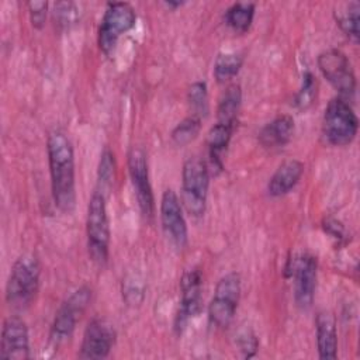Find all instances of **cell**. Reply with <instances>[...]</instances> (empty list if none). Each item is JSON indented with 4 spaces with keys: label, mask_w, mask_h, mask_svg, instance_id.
I'll use <instances>...</instances> for the list:
<instances>
[{
    "label": "cell",
    "mask_w": 360,
    "mask_h": 360,
    "mask_svg": "<svg viewBox=\"0 0 360 360\" xmlns=\"http://www.w3.org/2000/svg\"><path fill=\"white\" fill-rule=\"evenodd\" d=\"M117 332L114 326L101 318L91 319L84 332L79 350V357L86 360H101L108 357L115 345Z\"/></svg>",
    "instance_id": "8fae6325"
},
{
    "label": "cell",
    "mask_w": 360,
    "mask_h": 360,
    "mask_svg": "<svg viewBox=\"0 0 360 360\" xmlns=\"http://www.w3.org/2000/svg\"><path fill=\"white\" fill-rule=\"evenodd\" d=\"M304 173V163L297 159L284 160L269 179L267 193L271 197H281L290 193L300 181Z\"/></svg>",
    "instance_id": "ac0fdd59"
},
{
    "label": "cell",
    "mask_w": 360,
    "mask_h": 360,
    "mask_svg": "<svg viewBox=\"0 0 360 360\" xmlns=\"http://www.w3.org/2000/svg\"><path fill=\"white\" fill-rule=\"evenodd\" d=\"M359 118L347 100L333 97L323 112L322 134L328 143L333 146H346L357 135Z\"/></svg>",
    "instance_id": "5b68a950"
},
{
    "label": "cell",
    "mask_w": 360,
    "mask_h": 360,
    "mask_svg": "<svg viewBox=\"0 0 360 360\" xmlns=\"http://www.w3.org/2000/svg\"><path fill=\"white\" fill-rule=\"evenodd\" d=\"M98 184H100V191L104 193L105 188L111 187L115 179V158L114 153L105 148L100 156L98 162Z\"/></svg>",
    "instance_id": "4316f807"
},
{
    "label": "cell",
    "mask_w": 360,
    "mask_h": 360,
    "mask_svg": "<svg viewBox=\"0 0 360 360\" xmlns=\"http://www.w3.org/2000/svg\"><path fill=\"white\" fill-rule=\"evenodd\" d=\"M27 7H28L30 21H31L32 27L37 30H41L45 25L48 3L46 1H28Z\"/></svg>",
    "instance_id": "f1b7e54d"
},
{
    "label": "cell",
    "mask_w": 360,
    "mask_h": 360,
    "mask_svg": "<svg viewBox=\"0 0 360 360\" xmlns=\"http://www.w3.org/2000/svg\"><path fill=\"white\" fill-rule=\"evenodd\" d=\"M30 357L28 326L18 315H10L3 321L0 336V359L27 360Z\"/></svg>",
    "instance_id": "9a60e30c"
},
{
    "label": "cell",
    "mask_w": 360,
    "mask_h": 360,
    "mask_svg": "<svg viewBox=\"0 0 360 360\" xmlns=\"http://www.w3.org/2000/svg\"><path fill=\"white\" fill-rule=\"evenodd\" d=\"M181 4H183V1H172V0H169V1H165V6H167V7H172V8L180 7Z\"/></svg>",
    "instance_id": "1f68e13d"
},
{
    "label": "cell",
    "mask_w": 360,
    "mask_h": 360,
    "mask_svg": "<svg viewBox=\"0 0 360 360\" xmlns=\"http://www.w3.org/2000/svg\"><path fill=\"white\" fill-rule=\"evenodd\" d=\"M242 280L239 273L229 271L222 276L208 304V319L217 328H228L233 321L240 300Z\"/></svg>",
    "instance_id": "8992f818"
},
{
    "label": "cell",
    "mask_w": 360,
    "mask_h": 360,
    "mask_svg": "<svg viewBox=\"0 0 360 360\" xmlns=\"http://www.w3.org/2000/svg\"><path fill=\"white\" fill-rule=\"evenodd\" d=\"M128 173L138 200L139 210L145 218H152L155 211V198L149 181L148 159L142 148L134 146L128 153Z\"/></svg>",
    "instance_id": "30bf717a"
},
{
    "label": "cell",
    "mask_w": 360,
    "mask_h": 360,
    "mask_svg": "<svg viewBox=\"0 0 360 360\" xmlns=\"http://www.w3.org/2000/svg\"><path fill=\"white\" fill-rule=\"evenodd\" d=\"M53 17L59 25L69 27L77 21L79 10L72 1H58L53 7Z\"/></svg>",
    "instance_id": "83f0119b"
},
{
    "label": "cell",
    "mask_w": 360,
    "mask_h": 360,
    "mask_svg": "<svg viewBox=\"0 0 360 360\" xmlns=\"http://www.w3.org/2000/svg\"><path fill=\"white\" fill-rule=\"evenodd\" d=\"M86 235L90 259L98 266L105 264L108 260L111 232L105 195L100 190H96L91 194L87 204Z\"/></svg>",
    "instance_id": "3957f363"
},
{
    "label": "cell",
    "mask_w": 360,
    "mask_h": 360,
    "mask_svg": "<svg viewBox=\"0 0 360 360\" xmlns=\"http://www.w3.org/2000/svg\"><path fill=\"white\" fill-rule=\"evenodd\" d=\"M187 100L194 115L204 118L208 111V90L205 82H194L187 91Z\"/></svg>",
    "instance_id": "d4e9b609"
},
{
    "label": "cell",
    "mask_w": 360,
    "mask_h": 360,
    "mask_svg": "<svg viewBox=\"0 0 360 360\" xmlns=\"http://www.w3.org/2000/svg\"><path fill=\"white\" fill-rule=\"evenodd\" d=\"M41 264L34 255L20 256L11 266L6 283V301L15 309L32 304L39 290Z\"/></svg>",
    "instance_id": "7a4b0ae2"
},
{
    "label": "cell",
    "mask_w": 360,
    "mask_h": 360,
    "mask_svg": "<svg viewBox=\"0 0 360 360\" xmlns=\"http://www.w3.org/2000/svg\"><path fill=\"white\" fill-rule=\"evenodd\" d=\"M294 281V300L301 309L311 308L315 297L318 260L315 256L304 253L292 262L291 271Z\"/></svg>",
    "instance_id": "5bb4252c"
},
{
    "label": "cell",
    "mask_w": 360,
    "mask_h": 360,
    "mask_svg": "<svg viewBox=\"0 0 360 360\" xmlns=\"http://www.w3.org/2000/svg\"><path fill=\"white\" fill-rule=\"evenodd\" d=\"M238 347L242 352V356L249 359L256 354L259 347V340L253 332L245 330L238 336Z\"/></svg>",
    "instance_id": "4dcf8cb0"
},
{
    "label": "cell",
    "mask_w": 360,
    "mask_h": 360,
    "mask_svg": "<svg viewBox=\"0 0 360 360\" xmlns=\"http://www.w3.org/2000/svg\"><path fill=\"white\" fill-rule=\"evenodd\" d=\"M201 131V118L191 114L183 118L172 131V141L177 146H186L193 142Z\"/></svg>",
    "instance_id": "cb8c5ba5"
},
{
    "label": "cell",
    "mask_w": 360,
    "mask_h": 360,
    "mask_svg": "<svg viewBox=\"0 0 360 360\" xmlns=\"http://www.w3.org/2000/svg\"><path fill=\"white\" fill-rule=\"evenodd\" d=\"M336 24L343 34L354 44L359 41V22H360V4L359 1H350L342 11H335Z\"/></svg>",
    "instance_id": "603a6c76"
},
{
    "label": "cell",
    "mask_w": 360,
    "mask_h": 360,
    "mask_svg": "<svg viewBox=\"0 0 360 360\" xmlns=\"http://www.w3.org/2000/svg\"><path fill=\"white\" fill-rule=\"evenodd\" d=\"M91 288L82 285L60 304L49 330V342L53 346H59L70 339L80 316L91 301Z\"/></svg>",
    "instance_id": "52a82bcc"
},
{
    "label": "cell",
    "mask_w": 360,
    "mask_h": 360,
    "mask_svg": "<svg viewBox=\"0 0 360 360\" xmlns=\"http://www.w3.org/2000/svg\"><path fill=\"white\" fill-rule=\"evenodd\" d=\"M180 290L181 298L174 318V329L177 333H181L188 321L201 311V271L198 269H190L184 271L180 280Z\"/></svg>",
    "instance_id": "4fadbf2b"
},
{
    "label": "cell",
    "mask_w": 360,
    "mask_h": 360,
    "mask_svg": "<svg viewBox=\"0 0 360 360\" xmlns=\"http://www.w3.org/2000/svg\"><path fill=\"white\" fill-rule=\"evenodd\" d=\"M235 127L217 122L214 124L207 134V146H208V169L211 174H218L224 169L222 155L226 150Z\"/></svg>",
    "instance_id": "e0dca14e"
},
{
    "label": "cell",
    "mask_w": 360,
    "mask_h": 360,
    "mask_svg": "<svg viewBox=\"0 0 360 360\" xmlns=\"http://www.w3.org/2000/svg\"><path fill=\"white\" fill-rule=\"evenodd\" d=\"M46 153L51 174V190L55 207L62 212H72L76 207L75 152L68 135L59 129L49 132Z\"/></svg>",
    "instance_id": "6da1fadb"
},
{
    "label": "cell",
    "mask_w": 360,
    "mask_h": 360,
    "mask_svg": "<svg viewBox=\"0 0 360 360\" xmlns=\"http://www.w3.org/2000/svg\"><path fill=\"white\" fill-rule=\"evenodd\" d=\"M159 211L163 232L176 248L183 249L188 240V229L183 214L181 201L172 188L163 191Z\"/></svg>",
    "instance_id": "7c38bea8"
},
{
    "label": "cell",
    "mask_w": 360,
    "mask_h": 360,
    "mask_svg": "<svg viewBox=\"0 0 360 360\" xmlns=\"http://www.w3.org/2000/svg\"><path fill=\"white\" fill-rule=\"evenodd\" d=\"M136 21L135 8L127 1L108 3L98 25V46L104 55H111L120 37L134 28Z\"/></svg>",
    "instance_id": "ba28073f"
},
{
    "label": "cell",
    "mask_w": 360,
    "mask_h": 360,
    "mask_svg": "<svg viewBox=\"0 0 360 360\" xmlns=\"http://www.w3.org/2000/svg\"><path fill=\"white\" fill-rule=\"evenodd\" d=\"M243 65V56L238 52H219L214 62V77L218 83L233 79Z\"/></svg>",
    "instance_id": "7402d4cb"
},
{
    "label": "cell",
    "mask_w": 360,
    "mask_h": 360,
    "mask_svg": "<svg viewBox=\"0 0 360 360\" xmlns=\"http://www.w3.org/2000/svg\"><path fill=\"white\" fill-rule=\"evenodd\" d=\"M255 17V3L238 1L225 11V22L236 32H246Z\"/></svg>",
    "instance_id": "44dd1931"
},
{
    "label": "cell",
    "mask_w": 360,
    "mask_h": 360,
    "mask_svg": "<svg viewBox=\"0 0 360 360\" xmlns=\"http://www.w3.org/2000/svg\"><path fill=\"white\" fill-rule=\"evenodd\" d=\"M122 297L131 305H138L143 300V284L135 280H125L122 287Z\"/></svg>",
    "instance_id": "f546056e"
},
{
    "label": "cell",
    "mask_w": 360,
    "mask_h": 360,
    "mask_svg": "<svg viewBox=\"0 0 360 360\" xmlns=\"http://www.w3.org/2000/svg\"><path fill=\"white\" fill-rule=\"evenodd\" d=\"M210 177L208 165L202 158L190 156L184 160L181 169V202L194 218H201L205 212Z\"/></svg>",
    "instance_id": "277c9868"
},
{
    "label": "cell",
    "mask_w": 360,
    "mask_h": 360,
    "mask_svg": "<svg viewBox=\"0 0 360 360\" xmlns=\"http://www.w3.org/2000/svg\"><path fill=\"white\" fill-rule=\"evenodd\" d=\"M294 120L291 115L280 114L267 122L259 132V142L269 149L283 148L294 135Z\"/></svg>",
    "instance_id": "d6986e66"
},
{
    "label": "cell",
    "mask_w": 360,
    "mask_h": 360,
    "mask_svg": "<svg viewBox=\"0 0 360 360\" xmlns=\"http://www.w3.org/2000/svg\"><path fill=\"white\" fill-rule=\"evenodd\" d=\"M318 82L311 72H305L302 76V84L294 97V105L300 110H305L312 105L316 98Z\"/></svg>",
    "instance_id": "484cf974"
},
{
    "label": "cell",
    "mask_w": 360,
    "mask_h": 360,
    "mask_svg": "<svg viewBox=\"0 0 360 360\" xmlns=\"http://www.w3.org/2000/svg\"><path fill=\"white\" fill-rule=\"evenodd\" d=\"M316 63L323 77L339 93V97L349 101L356 93V76L349 58L340 49L332 48L321 52Z\"/></svg>",
    "instance_id": "9c48e42d"
},
{
    "label": "cell",
    "mask_w": 360,
    "mask_h": 360,
    "mask_svg": "<svg viewBox=\"0 0 360 360\" xmlns=\"http://www.w3.org/2000/svg\"><path fill=\"white\" fill-rule=\"evenodd\" d=\"M242 104V89L239 84H229L221 94L217 107V122L231 127L236 125L238 114Z\"/></svg>",
    "instance_id": "ffe728a7"
},
{
    "label": "cell",
    "mask_w": 360,
    "mask_h": 360,
    "mask_svg": "<svg viewBox=\"0 0 360 360\" xmlns=\"http://www.w3.org/2000/svg\"><path fill=\"white\" fill-rule=\"evenodd\" d=\"M315 332L319 359L335 360L338 357V330L335 316L329 311L318 312L315 318Z\"/></svg>",
    "instance_id": "2e32d148"
}]
</instances>
